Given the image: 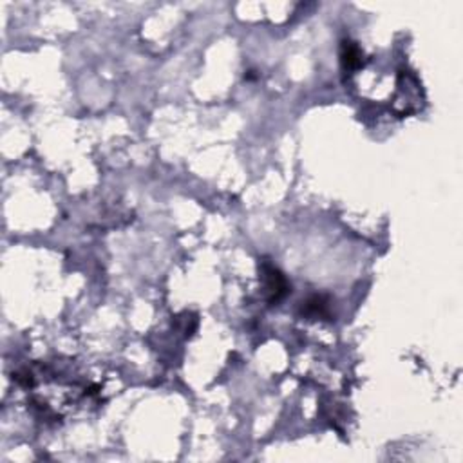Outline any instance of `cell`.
<instances>
[{
    "mask_svg": "<svg viewBox=\"0 0 463 463\" xmlns=\"http://www.w3.org/2000/svg\"><path fill=\"white\" fill-rule=\"evenodd\" d=\"M261 277H263L264 291H266V298L270 304H277L290 293V283L284 277V274L268 259L261 263Z\"/></svg>",
    "mask_w": 463,
    "mask_h": 463,
    "instance_id": "obj_1",
    "label": "cell"
},
{
    "mask_svg": "<svg viewBox=\"0 0 463 463\" xmlns=\"http://www.w3.org/2000/svg\"><path fill=\"white\" fill-rule=\"evenodd\" d=\"M304 317L313 318V321H318V318H330L331 317V298L328 295H311L303 303V308H301Z\"/></svg>",
    "mask_w": 463,
    "mask_h": 463,
    "instance_id": "obj_2",
    "label": "cell"
},
{
    "mask_svg": "<svg viewBox=\"0 0 463 463\" xmlns=\"http://www.w3.org/2000/svg\"><path fill=\"white\" fill-rule=\"evenodd\" d=\"M362 51L357 43L351 40H344L340 46V63L344 67V71H357L360 69L364 60H362Z\"/></svg>",
    "mask_w": 463,
    "mask_h": 463,
    "instance_id": "obj_3",
    "label": "cell"
}]
</instances>
